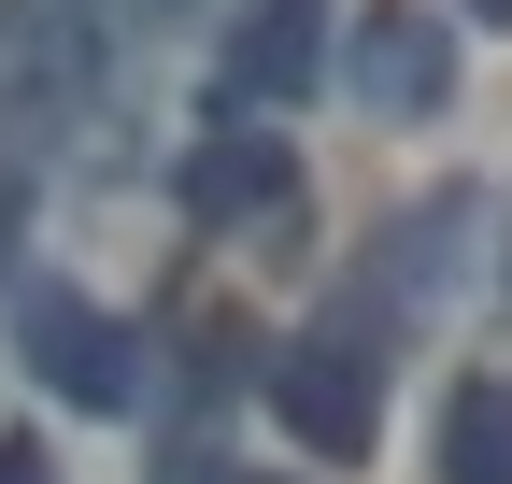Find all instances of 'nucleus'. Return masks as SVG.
I'll return each mask as SVG.
<instances>
[{
    "label": "nucleus",
    "mask_w": 512,
    "mask_h": 484,
    "mask_svg": "<svg viewBox=\"0 0 512 484\" xmlns=\"http://www.w3.org/2000/svg\"><path fill=\"white\" fill-rule=\"evenodd\" d=\"M271 428H285L299 456L356 470V456L384 442V328H356V314L299 328V342L271 356Z\"/></svg>",
    "instance_id": "obj_1"
},
{
    "label": "nucleus",
    "mask_w": 512,
    "mask_h": 484,
    "mask_svg": "<svg viewBox=\"0 0 512 484\" xmlns=\"http://www.w3.org/2000/svg\"><path fill=\"white\" fill-rule=\"evenodd\" d=\"M15 356H29V385L72 399V413H143V385H157L143 328H114L72 285H15Z\"/></svg>",
    "instance_id": "obj_2"
},
{
    "label": "nucleus",
    "mask_w": 512,
    "mask_h": 484,
    "mask_svg": "<svg viewBox=\"0 0 512 484\" xmlns=\"http://www.w3.org/2000/svg\"><path fill=\"white\" fill-rule=\"evenodd\" d=\"M470 228H484V186H427L399 228L370 242V271L342 285V314L384 328V342H399L413 314H441V299H456V271H470Z\"/></svg>",
    "instance_id": "obj_3"
},
{
    "label": "nucleus",
    "mask_w": 512,
    "mask_h": 484,
    "mask_svg": "<svg viewBox=\"0 0 512 484\" xmlns=\"http://www.w3.org/2000/svg\"><path fill=\"white\" fill-rule=\"evenodd\" d=\"M342 86L384 114V129H427V114L456 100V29H441L427 0H356V29H342Z\"/></svg>",
    "instance_id": "obj_4"
},
{
    "label": "nucleus",
    "mask_w": 512,
    "mask_h": 484,
    "mask_svg": "<svg viewBox=\"0 0 512 484\" xmlns=\"http://www.w3.org/2000/svg\"><path fill=\"white\" fill-rule=\"evenodd\" d=\"M72 100H86L72 15H57V0H0V157L43 143V129H72Z\"/></svg>",
    "instance_id": "obj_5"
},
{
    "label": "nucleus",
    "mask_w": 512,
    "mask_h": 484,
    "mask_svg": "<svg viewBox=\"0 0 512 484\" xmlns=\"http://www.w3.org/2000/svg\"><path fill=\"white\" fill-rule=\"evenodd\" d=\"M313 72H328V0H242V29H228V86L242 100H313Z\"/></svg>",
    "instance_id": "obj_6"
},
{
    "label": "nucleus",
    "mask_w": 512,
    "mask_h": 484,
    "mask_svg": "<svg viewBox=\"0 0 512 484\" xmlns=\"http://www.w3.org/2000/svg\"><path fill=\"white\" fill-rule=\"evenodd\" d=\"M242 200H285V143L271 129H214L200 157H185V214H200V228L242 214Z\"/></svg>",
    "instance_id": "obj_7"
},
{
    "label": "nucleus",
    "mask_w": 512,
    "mask_h": 484,
    "mask_svg": "<svg viewBox=\"0 0 512 484\" xmlns=\"http://www.w3.org/2000/svg\"><path fill=\"white\" fill-rule=\"evenodd\" d=\"M441 484H512V371L484 385H456V399H441Z\"/></svg>",
    "instance_id": "obj_8"
},
{
    "label": "nucleus",
    "mask_w": 512,
    "mask_h": 484,
    "mask_svg": "<svg viewBox=\"0 0 512 484\" xmlns=\"http://www.w3.org/2000/svg\"><path fill=\"white\" fill-rule=\"evenodd\" d=\"M0 484H57V456H43V442L15 428V442H0Z\"/></svg>",
    "instance_id": "obj_9"
},
{
    "label": "nucleus",
    "mask_w": 512,
    "mask_h": 484,
    "mask_svg": "<svg viewBox=\"0 0 512 484\" xmlns=\"http://www.w3.org/2000/svg\"><path fill=\"white\" fill-rule=\"evenodd\" d=\"M0 242H15V157H0ZM0 299H15V257H0Z\"/></svg>",
    "instance_id": "obj_10"
},
{
    "label": "nucleus",
    "mask_w": 512,
    "mask_h": 484,
    "mask_svg": "<svg viewBox=\"0 0 512 484\" xmlns=\"http://www.w3.org/2000/svg\"><path fill=\"white\" fill-rule=\"evenodd\" d=\"M185 484H271V470H214V456H185Z\"/></svg>",
    "instance_id": "obj_11"
},
{
    "label": "nucleus",
    "mask_w": 512,
    "mask_h": 484,
    "mask_svg": "<svg viewBox=\"0 0 512 484\" xmlns=\"http://www.w3.org/2000/svg\"><path fill=\"white\" fill-rule=\"evenodd\" d=\"M470 15H484V29H512V0H470Z\"/></svg>",
    "instance_id": "obj_12"
}]
</instances>
